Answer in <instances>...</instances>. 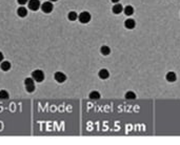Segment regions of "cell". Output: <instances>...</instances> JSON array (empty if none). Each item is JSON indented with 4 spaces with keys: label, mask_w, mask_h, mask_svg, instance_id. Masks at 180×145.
Returning a JSON list of instances; mask_svg holds the SVG:
<instances>
[{
    "label": "cell",
    "mask_w": 180,
    "mask_h": 145,
    "mask_svg": "<svg viewBox=\"0 0 180 145\" xmlns=\"http://www.w3.org/2000/svg\"><path fill=\"white\" fill-rule=\"evenodd\" d=\"M32 78L36 82H42L44 80V72L40 70H36L32 72Z\"/></svg>",
    "instance_id": "1"
},
{
    "label": "cell",
    "mask_w": 180,
    "mask_h": 145,
    "mask_svg": "<svg viewBox=\"0 0 180 145\" xmlns=\"http://www.w3.org/2000/svg\"><path fill=\"white\" fill-rule=\"evenodd\" d=\"M40 8H41V11L43 13H45V14H49L53 11V9H54L52 1H45V2H43L41 4Z\"/></svg>",
    "instance_id": "2"
},
{
    "label": "cell",
    "mask_w": 180,
    "mask_h": 145,
    "mask_svg": "<svg viewBox=\"0 0 180 145\" xmlns=\"http://www.w3.org/2000/svg\"><path fill=\"white\" fill-rule=\"evenodd\" d=\"M91 18H92V16H91V14L89 12H82V13H80V15L78 16L79 21L83 24L89 23L91 21Z\"/></svg>",
    "instance_id": "3"
},
{
    "label": "cell",
    "mask_w": 180,
    "mask_h": 145,
    "mask_svg": "<svg viewBox=\"0 0 180 145\" xmlns=\"http://www.w3.org/2000/svg\"><path fill=\"white\" fill-rule=\"evenodd\" d=\"M27 4H29V9L31 10V11H34V12L38 11L39 8H40V2H39V0H29Z\"/></svg>",
    "instance_id": "4"
},
{
    "label": "cell",
    "mask_w": 180,
    "mask_h": 145,
    "mask_svg": "<svg viewBox=\"0 0 180 145\" xmlns=\"http://www.w3.org/2000/svg\"><path fill=\"white\" fill-rule=\"evenodd\" d=\"M54 78H55V80L57 82L62 83V82H64L65 80H67V76L64 75L62 72H56L55 75H54Z\"/></svg>",
    "instance_id": "5"
},
{
    "label": "cell",
    "mask_w": 180,
    "mask_h": 145,
    "mask_svg": "<svg viewBox=\"0 0 180 145\" xmlns=\"http://www.w3.org/2000/svg\"><path fill=\"white\" fill-rule=\"evenodd\" d=\"M124 26L128 29H133L134 27L136 26V22H135V20H134V19H132V18H128V19H126V20H125Z\"/></svg>",
    "instance_id": "6"
},
{
    "label": "cell",
    "mask_w": 180,
    "mask_h": 145,
    "mask_svg": "<svg viewBox=\"0 0 180 145\" xmlns=\"http://www.w3.org/2000/svg\"><path fill=\"white\" fill-rule=\"evenodd\" d=\"M98 76H99V78H100V79H102V80H105V79H108L109 77H110V72H109L108 70L102 68V70H99Z\"/></svg>",
    "instance_id": "7"
},
{
    "label": "cell",
    "mask_w": 180,
    "mask_h": 145,
    "mask_svg": "<svg viewBox=\"0 0 180 145\" xmlns=\"http://www.w3.org/2000/svg\"><path fill=\"white\" fill-rule=\"evenodd\" d=\"M166 79L168 82H175L176 81V79H177V76H176V74H175L174 72H166Z\"/></svg>",
    "instance_id": "8"
},
{
    "label": "cell",
    "mask_w": 180,
    "mask_h": 145,
    "mask_svg": "<svg viewBox=\"0 0 180 145\" xmlns=\"http://www.w3.org/2000/svg\"><path fill=\"white\" fill-rule=\"evenodd\" d=\"M17 15L19 17L24 18L26 15H27V10H26L25 8H23V5L20 6V8H18V10H17Z\"/></svg>",
    "instance_id": "9"
},
{
    "label": "cell",
    "mask_w": 180,
    "mask_h": 145,
    "mask_svg": "<svg viewBox=\"0 0 180 145\" xmlns=\"http://www.w3.org/2000/svg\"><path fill=\"white\" fill-rule=\"evenodd\" d=\"M112 11H113L114 14H120V13L123 11V8H122L121 4H119V3H115V5L113 6V9H112Z\"/></svg>",
    "instance_id": "10"
},
{
    "label": "cell",
    "mask_w": 180,
    "mask_h": 145,
    "mask_svg": "<svg viewBox=\"0 0 180 145\" xmlns=\"http://www.w3.org/2000/svg\"><path fill=\"white\" fill-rule=\"evenodd\" d=\"M0 68L3 70V72H8L11 68V63L9 61H2L1 64H0Z\"/></svg>",
    "instance_id": "11"
},
{
    "label": "cell",
    "mask_w": 180,
    "mask_h": 145,
    "mask_svg": "<svg viewBox=\"0 0 180 145\" xmlns=\"http://www.w3.org/2000/svg\"><path fill=\"white\" fill-rule=\"evenodd\" d=\"M100 53H101L103 56H108V55H110L111 49L108 45H102V47H100Z\"/></svg>",
    "instance_id": "12"
},
{
    "label": "cell",
    "mask_w": 180,
    "mask_h": 145,
    "mask_svg": "<svg viewBox=\"0 0 180 145\" xmlns=\"http://www.w3.org/2000/svg\"><path fill=\"white\" fill-rule=\"evenodd\" d=\"M124 14L126 16H131L134 14V8L132 5H126L124 8Z\"/></svg>",
    "instance_id": "13"
},
{
    "label": "cell",
    "mask_w": 180,
    "mask_h": 145,
    "mask_svg": "<svg viewBox=\"0 0 180 145\" xmlns=\"http://www.w3.org/2000/svg\"><path fill=\"white\" fill-rule=\"evenodd\" d=\"M67 18H69V20H70V21H75V20H77L78 15H77V13H76V12L72 11V12H70L69 14H67Z\"/></svg>",
    "instance_id": "14"
},
{
    "label": "cell",
    "mask_w": 180,
    "mask_h": 145,
    "mask_svg": "<svg viewBox=\"0 0 180 145\" xmlns=\"http://www.w3.org/2000/svg\"><path fill=\"white\" fill-rule=\"evenodd\" d=\"M90 98L92 99V100H98V99L100 98V94H99L98 92H96V90H94V92H92V93L90 94Z\"/></svg>",
    "instance_id": "15"
},
{
    "label": "cell",
    "mask_w": 180,
    "mask_h": 145,
    "mask_svg": "<svg viewBox=\"0 0 180 145\" xmlns=\"http://www.w3.org/2000/svg\"><path fill=\"white\" fill-rule=\"evenodd\" d=\"M25 90H26V92H29V93H33V92L35 90V84H34V83L26 84L25 85Z\"/></svg>",
    "instance_id": "16"
},
{
    "label": "cell",
    "mask_w": 180,
    "mask_h": 145,
    "mask_svg": "<svg viewBox=\"0 0 180 145\" xmlns=\"http://www.w3.org/2000/svg\"><path fill=\"white\" fill-rule=\"evenodd\" d=\"M9 98V93L6 92V90H0V99H2V100H5V99Z\"/></svg>",
    "instance_id": "17"
},
{
    "label": "cell",
    "mask_w": 180,
    "mask_h": 145,
    "mask_svg": "<svg viewBox=\"0 0 180 145\" xmlns=\"http://www.w3.org/2000/svg\"><path fill=\"white\" fill-rule=\"evenodd\" d=\"M125 98L128 99V100H134V99L136 98V95L133 92H128V93L125 94Z\"/></svg>",
    "instance_id": "18"
},
{
    "label": "cell",
    "mask_w": 180,
    "mask_h": 145,
    "mask_svg": "<svg viewBox=\"0 0 180 145\" xmlns=\"http://www.w3.org/2000/svg\"><path fill=\"white\" fill-rule=\"evenodd\" d=\"M31 83H34V79L33 78H26L25 80H24V85L31 84Z\"/></svg>",
    "instance_id": "19"
},
{
    "label": "cell",
    "mask_w": 180,
    "mask_h": 145,
    "mask_svg": "<svg viewBox=\"0 0 180 145\" xmlns=\"http://www.w3.org/2000/svg\"><path fill=\"white\" fill-rule=\"evenodd\" d=\"M17 2L20 4V5H24L25 3L29 2V0H17Z\"/></svg>",
    "instance_id": "20"
},
{
    "label": "cell",
    "mask_w": 180,
    "mask_h": 145,
    "mask_svg": "<svg viewBox=\"0 0 180 145\" xmlns=\"http://www.w3.org/2000/svg\"><path fill=\"white\" fill-rule=\"evenodd\" d=\"M3 61V54L0 52V62H2Z\"/></svg>",
    "instance_id": "21"
},
{
    "label": "cell",
    "mask_w": 180,
    "mask_h": 145,
    "mask_svg": "<svg viewBox=\"0 0 180 145\" xmlns=\"http://www.w3.org/2000/svg\"><path fill=\"white\" fill-rule=\"evenodd\" d=\"M112 2H114V3H117V2H119V0H112Z\"/></svg>",
    "instance_id": "22"
},
{
    "label": "cell",
    "mask_w": 180,
    "mask_h": 145,
    "mask_svg": "<svg viewBox=\"0 0 180 145\" xmlns=\"http://www.w3.org/2000/svg\"><path fill=\"white\" fill-rule=\"evenodd\" d=\"M49 1H52V2H55V1H57V0H49Z\"/></svg>",
    "instance_id": "23"
}]
</instances>
